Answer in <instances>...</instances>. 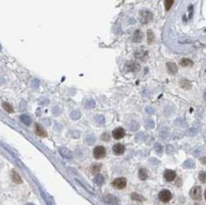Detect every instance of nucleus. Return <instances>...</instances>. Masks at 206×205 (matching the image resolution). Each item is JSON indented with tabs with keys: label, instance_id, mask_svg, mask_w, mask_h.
<instances>
[{
	"label": "nucleus",
	"instance_id": "a211bd4d",
	"mask_svg": "<svg viewBox=\"0 0 206 205\" xmlns=\"http://www.w3.org/2000/svg\"><path fill=\"white\" fill-rule=\"evenodd\" d=\"M193 62L189 59V58H182V59L180 61V65L182 67H191L193 66Z\"/></svg>",
	"mask_w": 206,
	"mask_h": 205
},
{
	"label": "nucleus",
	"instance_id": "dca6fc26",
	"mask_svg": "<svg viewBox=\"0 0 206 205\" xmlns=\"http://www.w3.org/2000/svg\"><path fill=\"white\" fill-rule=\"evenodd\" d=\"M143 39V34L140 30H136L135 33H134V35H133V39L132 41L134 42H141Z\"/></svg>",
	"mask_w": 206,
	"mask_h": 205
},
{
	"label": "nucleus",
	"instance_id": "b1692460",
	"mask_svg": "<svg viewBox=\"0 0 206 205\" xmlns=\"http://www.w3.org/2000/svg\"><path fill=\"white\" fill-rule=\"evenodd\" d=\"M165 7H166V11H169L172 7V6L173 5V0H166L165 1Z\"/></svg>",
	"mask_w": 206,
	"mask_h": 205
},
{
	"label": "nucleus",
	"instance_id": "72a5a7b5",
	"mask_svg": "<svg viewBox=\"0 0 206 205\" xmlns=\"http://www.w3.org/2000/svg\"><path fill=\"white\" fill-rule=\"evenodd\" d=\"M203 97H204V100H206V91H205L204 93H203Z\"/></svg>",
	"mask_w": 206,
	"mask_h": 205
},
{
	"label": "nucleus",
	"instance_id": "9d476101",
	"mask_svg": "<svg viewBox=\"0 0 206 205\" xmlns=\"http://www.w3.org/2000/svg\"><path fill=\"white\" fill-rule=\"evenodd\" d=\"M126 68H127V70L130 71H137L140 70L141 67H140V65H139L137 63H135V62L130 61V62H129V63L126 64Z\"/></svg>",
	"mask_w": 206,
	"mask_h": 205
},
{
	"label": "nucleus",
	"instance_id": "39448f33",
	"mask_svg": "<svg viewBox=\"0 0 206 205\" xmlns=\"http://www.w3.org/2000/svg\"><path fill=\"white\" fill-rule=\"evenodd\" d=\"M159 198H160V200L161 202H168L171 200V198H172V194H171V192H170L169 190L164 189V190H162V191L160 192V194H159Z\"/></svg>",
	"mask_w": 206,
	"mask_h": 205
},
{
	"label": "nucleus",
	"instance_id": "423d86ee",
	"mask_svg": "<svg viewBox=\"0 0 206 205\" xmlns=\"http://www.w3.org/2000/svg\"><path fill=\"white\" fill-rule=\"evenodd\" d=\"M125 135V131L123 128H116L113 130L112 132V136L114 139L119 140L121 138H123Z\"/></svg>",
	"mask_w": 206,
	"mask_h": 205
},
{
	"label": "nucleus",
	"instance_id": "c85d7f7f",
	"mask_svg": "<svg viewBox=\"0 0 206 205\" xmlns=\"http://www.w3.org/2000/svg\"><path fill=\"white\" fill-rule=\"evenodd\" d=\"M184 166H186V167H188V168H190V167L194 166V162L191 161V160H188V161H186V162L184 163Z\"/></svg>",
	"mask_w": 206,
	"mask_h": 205
},
{
	"label": "nucleus",
	"instance_id": "2eb2a0df",
	"mask_svg": "<svg viewBox=\"0 0 206 205\" xmlns=\"http://www.w3.org/2000/svg\"><path fill=\"white\" fill-rule=\"evenodd\" d=\"M138 176L140 178V180L142 181H145L147 178H148V172L145 168H141L138 171Z\"/></svg>",
	"mask_w": 206,
	"mask_h": 205
},
{
	"label": "nucleus",
	"instance_id": "aec40b11",
	"mask_svg": "<svg viewBox=\"0 0 206 205\" xmlns=\"http://www.w3.org/2000/svg\"><path fill=\"white\" fill-rule=\"evenodd\" d=\"M2 107H3V108H4L7 113H9V114H12V113L14 112L13 107H12V105L9 104V103H7V102H4L3 105H2Z\"/></svg>",
	"mask_w": 206,
	"mask_h": 205
},
{
	"label": "nucleus",
	"instance_id": "4468645a",
	"mask_svg": "<svg viewBox=\"0 0 206 205\" xmlns=\"http://www.w3.org/2000/svg\"><path fill=\"white\" fill-rule=\"evenodd\" d=\"M35 134L37 136H42V137L47 136L46 130L43 128H42L40 125H38V124H36V126H35Z\"/></svg>",
	"mask_w": 206,
	"mask_h": 205
},
{
	"label": "nucleus",
	"instance_id": "412c9836",
	"mask_svg": "<svg viewBox=\"0 0 206 205\" xmlns=\"http://www.w3.org/2000/svg\"><path fill=\"white\" fill-rule=\"evenodd\" d=\"M154 34L153 33V31L148 30L147 31V42H148L149 44H152L154 41Z\"/></svg>",
	"mask_w": 206,
	"mask_h": 205
},
{
	"label": "nucleus",
	"instance_id": "1a4fd4ad",
	"mask_svg": "<svg viewBox=\"0 0 206 205\" xmlns=\"http://www.w3.org/2000/svg\"><path fill=\"white\" fill-rule=\"evenodd\" d=\"M135 56H136V58H137V59H139V60L144 61L147 58V56H148V52H147L145 49H140V50H137L135 53Z\"/></svg>",
	"mask_w": 206,
	"mask_h": 205
},
{
	"label": "nucleus",
	"instance_id": "f8f14e48",
	"mask_svg": "<svg viewBox=\"0 0 206 205\" xmlns=\"http://www.w3.org/2000/svg\"><path fill=\"white\" fill-rule=\"evenodd\" d=\"M59 152H60V154L62 155V157H64V158H65V159H71L72 158V153H71V152L69 150V149H67V148H60V150H59Z\"/></svg>",
	"mask_w": 206,
	"mask_h": 205
},
{
	"label": "nucleus",
	"instance_id": "393cba45",
	"mask_svg": "<svg viewBox=\"0 0 206 205\" xmlns=\"http://www.w3.org/2000/svg\"><path fill=\"white\" fill-rule=\"evenodd\" d=\"M199 180L202 183H205L206 182V172H201L199 173Z\"/></svg>",
	"mask_w": 206,
	"mask_h": 205
},
{
	"label": "nucleus",
	"instance_id": "7ed1b4c3",
	"mask_svg": "<svg viewBox=\"0 0 206 205\" xmlns=\"http://www.w3.org/2000/svg\"><path fill=\"white\" fill-rule=\"evenodd\" d=\"M112 185H113L115 188H117V189H123V188H124L126 187V185H127V181H126L125 178H123V177L117 178V179L114 180V181L112 182Z\"/></svg>",
	"mask_w": 206,
	"mask_h": 205
},
{
	"label": "nucleus",
	"instance_id": "c9c22d12",
	"mask_svg": "<svg viewBox=\"0 0 206 205\" xmlns=\"http://www.w3.org/2000/svg\"><path fill=\"white\" fill-rule=\"evenodd\" d=\"M26 205H34V204H32V203H28V204H26Z\"/></svg>",
	"mask_w": 206,
	"mask_h": 205
},
{
	"label": "nucleus",
	"instance_id": "e433bc0d",
	"mask_svg": "<svg viewBox=\"0 0 206 205\" xmlns=\"http://www.w3.org/2000/svg\"><path fill=\"white\" fill-rule=\"evenodd\" d=\"M196 205H197V204H196Z\"/></svg>",
	"mask_w": 206,
	"mask_h": 205
},
{
	"label": "nucleus",
	"instance_id": "2f4dec72",
	"mask_svg": "<svg viewBox=\"0 0 206 205\" xmlns=\"http://www.w3.org/2000/svg\"><path fill=\"white\" fill-rule=\"evenodd\" d=\"M85 106H86L87 107H94V100H89V101L86 103Z\"/></svg>",
	"mask_w": 206,
	"mask_h": 205
},
{
	"label": "nucleus",
	"instance_id": "bb28decb",
	"mask_svg": "<svg viewBox=\"0 0 206 205\" xmlns=\"http://www.w3.org/2000/svg\"><path fill=\"white\" fill-rule=\"evenodd\" d=\"M131 199H132V200H136V201H140V202L144 200L141 195H137V194H136V193H133V194L131 195Z\"/></svg>",
	"mask_w": 206,
	"mask_h": 205
},
{
	"label": "nucleus",
	"instance_id": "a878e982",
	"mask_svg": "<svg viewBox=\"0 0 206 205\" xmlns=\"http://www.w3.org/2000/svg\"><path fill=\"white\" fill-rule=\"evenodd\" d=\"M80 113L79 112H78V111H73L71 114V117L72 119H74V120H77V119H78L79 117H80Z\"/></svg>",
	"mask_w": 206,
	"mask_h": 205
},
{
	"label": "nucleus",
	"instance_id": "6e6552de",
	"mask_svg": "<svg viewBox=\"0 0 206 205\" xmlns=\"http://www.w3.org/2000/svg\"><path fill=\"white\" fill-rule=\"evenodd\" d=\"M176 177V173L173 170H166L164 172V178L166 181H173Z\"/></svg>",
	"mask_w": 206,
	"mask_h": 205
},
{
	"label": "nucleus",
	"instance_id": "cd10ccee",
	"mask_svg": "<svg viewBox=\"0 0 206 205\" xmlns=\"http://www.w3.org/2000/svg\"><path fill=\"white\" fill-rule=\"evenodd\" d=\"M146 127H147V129H153L155 127L154 122L152 119L148 120V121H147V123H146Z\"/></svg>",
	"mask_w": 206,
	"mask_h": 205
},
{
	"label": "nucleus",
	"instance_id": "7c9ffc66",
	"mask_svg": "<svg viewBox=\"0 0 206 205\" xmlns=\"http://www.w3.org/2000/svg\"><path fill=\"white\" fill-rule=\"evenodd\" d=\"M102 140H104V141H109V139H110V136L108 134V133H104L103 135H102Z\"/></svg>",
	"mask_w": 206,
	"mask_h": 205
},
{
	"label": "nucleus",
	"instance_id": "20e7f679",
	"mask_svg": "<svg viewBox=\"0 0 206 205\" xmlns=\"http://www.w3.org/2000/svg\"><path fill=\"white\" fill-rule=\"evenodd\" d=\"M94 156L95 159H102L106 156V149L103 146L100 145V146H96L94 150Z\"/></svg>",
	"mask_w": 206,
	"mask_h": 205
},
{
	"label": "nucleus",
	"instance_id": "c756f323",
	"mask_svg": "<svg viewBox=\"0 0 206 205\" xmlns=\"http://www.w3.org/2000/svg\"><path fill=\"white\" fill-rule=\"evenodd\" d=\"M97 121L98 123H100L101 124H103L105 123V118H104V116L101 115V116H98L97 117Z\"/></svg>",
	"mask_w": 206,
	"mask_h": 205
},
{
	"label": "nucleus",
	"instance_id": "0eeeda50",
	"mask_svg": "<svg viewBox=\"0 0 206 205\" xmlns=\"http://www.w3.org/2000/svg\"><path fill=\"white\" fill-rule=\"evenodd\" d=\"M125 147L122 143H116L113 146V152L115 155H122L124 153Z\"/></svg>",
	"mask_w": 206,
	"mask_h": 205
},
{
	"label": "nucleus",
	"instance_id": "9b49d317",
	"mask_svg": "<svg viewBox=\"0 0 206 205\" xmlns=\"http://www.w3.org/2000/svg\"><path fill=\"white\" fill-rule=\"evenodd\" d=\"M166 69L168 71L169 73L171 74H176L178 71V68H177V65H176L174 63H167L166 64Z\"/></svg>",
	"mask_w": 206,
	"mask_h": 205
},
{
	"label": "nucleus",
	"instance_id": "6ab92c4d",
	"mask_svg": "<svg viewBox=\"0 0 206 205\" xmlns=\"http://www.w3.org/2000/svg\"><path fill=\"white\" fill-rule=\"evenodd\" d=\"M19 118H20V121H21L24 124H26V125H30L31 123H32L31 118H30V117H29L28 115H26V114H22V115H20Z\"/></svg>",
	"mask_w": 206,
	"mask_h": 205
},
{
	"label": "nucleus",
	"instance_id": "5701e85b",
	"mask_svg": "<svg viewBox=\"0 0 206 205\" xmlns=\"http://www.w3.org/2000/svg\"><path fill=\"white\" fill-rule=\"evenodd\" d=\"M94 182H95L97 185H99V186L102 185V183L104 182V177L102 176L101 174H98V175H96L95 178H94Z\"/></svg>",
	"mask_w": 206,
	"mask_h": 205
},
{
	"label": "nucleus",
	"instance_id": "4be33fe9",
	"mask_svg": "<svg viewBox=\"0 0 206 205\" xmlns=\"http://www.w3.org/2000/svg\"><path fill=\"white\" fill-rule=\"evenodd\" d=\"M101 164H94L91 166V171L94 174H97L101 171Z\"/></svg>",
	"mask_w": 206,
	"mask_h": 205
},
{
	"label": "nucleus",
	"instance_id": "f704fd0d",
	"mask_svg": "<svg viewBox=\"0 0 206 205\" xmlns=\"http://www.w3.org/2000/svg\"><path fill=\"white\" fill-rule=\"evenodd\" d=\"M204 198H205V200H206V190H205V193H204Z\"/></svg>",
	"mask_w": 206,
	"mask_h": 205
},
{
	"label": "nucleus",
	"instance_id": "473e14b6",
	"mask_svg": "<svg viewBox=\"0 0 206 205\" xmlns=\"http://www.w3.org/2000/svg\"><path fill=\"white\" fill-rule=\"evenodd\" d=\"M202 162H203V164H205V163H206V159H202Z\"/></svg>",
	"mask_w": 206,
	"mask_h": 205
},
{
	"label": "nucleus",
	"instance_id": "f03ea898",
	"mask_svg": "<svg viewBox=\"0 0 206 205\" xmlns=\"http://www.w3.org/2000/svg\"><path fill=\"white\" fill-rule=\"evenodd\" d=\"M190 196L195 201H200L202 199V188L198 186L194 187L190 191Z\"/></svg>",
	"mask_w": 206,
	"mask_h": 205
},
{
	"label": "nucleus",
	"instance_id": "f257e3e1",
	"mask_svg": "<svg viewBox=\"0 0 206 205\" xmlns=\"http://www.w3.org/2000/svg\"><path fill=\"white\" fill-rule=\"evenodd\" d=\"M153 15L149 11H142L140 12V22L143 24H147L153 20Z\"/></svg>",
	"mask_w": 206,
	"mask_h": 205
},
{
	"label": "nucleus",
	"instance_id": "f3484780",
	"mask_svg": "<svg viewBox=\"0 0 206 205\" xmlns=\"http://www.w3.org/2000/svg\"><path fill=\"white\" fill-rule=\"evenodd\" d=\"M180 85H181V87H182V88L185 89V90H189L192 87L191 83L187 79H182L180 81Z\"/></svg>",
	"mask_w": 206,
	"mask_h": 205
},
{
	"label": "nucleus",
	"instance_id": "ddd939ff",
	"mask_svg": "<svg viewBox=\"0 0 206 205\" xmlns=\"http://www.w3.org/2000/svg\"><path fill=\"white\" fill-rule=\"evenodd\" d=\"M11 176H12V180L13 182H15L17 184H20L22 182V179L20 177V175L16 171H12Z\"/></svg>",
	"mask_w": 206,
	"mask_h": 205
}]
</instances>
